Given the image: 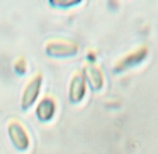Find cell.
<instances>
[{"label":"cell","instance_id":"obj_7","mask_svg":"<svg viewBox=\"0 0 158 154\" xmlns=\"http://www.w3.org/2000/svg\"><path fill=\"white\" fill-rule=\"evenodd\" d=\"M146 53H147V49H146V48H143V49L137 50V52H134V53L127 55L125 59H122L119 63H118V66H116V69H115V70L120 71V70H123V69H127V67H130V66L136 65V63H139L140 60L144 59Z\"/></svg>","mask_w":158,"mask_h":154},{"label":"cell","instance_id":"obj_3","mask_svg":"<svg viewBox=\"0 0 158 154\" xmlns=\"http://www.w3.org/2000/svg\"><path fill=\"white\" fill-rule=\"evenodd\" d=\"M77 45L73 42H51L46 45L45 52L52 58H67L77 53Z\"/></svg>","mask_w":158,"mask_h":154},{"label":"cell","instance_id":"obj_1","mask_svg":"<svg viewBox=\"0 0 158 154\" xmlns=\"http://www.w3.org/2000/svg\"><path fill=\"white\" fill-rule=\"evenodd\" d=\"M7 132H9V136L11 143L15 146V148L18 150H27L28 146H30V139H28V135L25 132L24 126L20 123V122H10L9 127H7Z\"/></svg>","mask_w":158,"mask_h":154},{"label":"cell","instance_id":"obj_5","mask_svg":"<svg viewBox=\"0 0 158 154\" xmlns=\"http://www.w3.org/2000/svg\"><path fill=\"white\" fill-rule=\"evenodd\" d=\"M85 94V80L81 73L74 74V77L70 81L69 88V98L72 102H80Z\"/></svg>","mask_w":158,"mask_h":154},{"label":"cell","instance_id":"obj_6","mask_svg":"<svg viewBox=\"0 0 158 154\" xmlns=\"http://www.w3.org/2000/svg\"><path fill=\"white\" fill-rule=\"evenodd\" d=\"M56 111V104L55 101L49 97H45L44 100L39 101V104L36 105V116L39 121L46 122L49 119H52V116L55 115Z\"/></svg>","mask_w":158,"mask_h":154},{"label":"cell","instance_id":"obj_2","mask_svg":"<svg viewBox=\"0 0 158 154\" xmlns=\"http://www.w3.org/2000/svg\"><path fill=\"white\" fill-rule=\"evenodd\" d=\"M41 84H42L41 74H36L32 80L27 84L24 92H23V97H21V108L23 109H28L35 102V100L38 98L39 91H41Z\"/></svg>","mask_w":158,"mask_h":154},{"label":"cell","instance_id":"obj_4","mask_svg":"<svg viewBox=\"0 0 158 154\" xmlns=\"http://www.w3.org/2000/svg\"><path fill=\"white\" fill-rule=\"evenodd\" d=\"M83 77L94 91L101 90L102 86H104V74H102V71L99 70V67H97V66L93 65V63L84 66Z\"/></svg>","mask_w":158,"mask_h":154}]
</instances>
